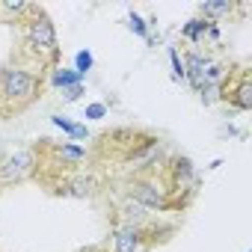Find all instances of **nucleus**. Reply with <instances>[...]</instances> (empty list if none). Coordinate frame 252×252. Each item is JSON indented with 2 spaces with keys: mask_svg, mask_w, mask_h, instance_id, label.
<instances>
[{
  "mask_svg": "<svg viewBox=\"0 0 252 252\" xmlns=\"http://www.w3.org/2000/svg\"><path fill=\"white\" fill-rule=\"evenodd\" d=\"M36 89H39V80L24 65H6L3 71H0V98L3 101L27 104V101H33Z\"/></svg>",
  "mask_w": 252,
  "mask_h": 252,
  "instance_id": "f257e3e1",
  "label": "nucleus"
},
{
  "mask_svg": "<svg viewBox=\"0 0 252 252\" xmlns=\"http://www.w3.org/2000/svg\"><path fill=\"white\" fill-rule=\"evenodd\" d=\"M27 45H30L36 54L48 57V60L57 57V30H54L51 18H48L45 12H36L33 21L27 24Z\"/></svg>",
  "mask_w": 252,
  "mask_h": 252,
  "instance_id": "f03ea898",
  "label": "nucleus"
},
{
  "mask_svg": "<svg viewBox=\"0 0 252 252\" xmlns=\"http://www.w3.org/2000/svg\"><path fill=\"white\" fill-rule=\"evenodd\" d=\"M33 172H36V155L30 149H18V152H12L3 163H0V187L21 184Z\"/></svg>",
  "mask_w": 252,
  "mask_h": 252,
  "instance_id": "7ed1b4c3",
  "label": "nucleus"
},
{
  "mask_svg": "<svg viewBox=\"0 0 252 252\" xmlns=\"http://www.w3.org/2000/svg\"><path fill=\"white\" fill-rule=\"evenodd\" d=\"M128 199H134V202H140L143 208H160V211H166L169 208V190L158 181V178H134L131 184H128Z\"/></svg>",
  "mask_w": 252,
  "mask_h": 252,
  "instance_id": "20e7f679",
  "label": "nucleus"
},
{
  "mask_svg": "<svg viewBox=\"0 0 252 252\" xmlns=\"http://www.w3.org/2000/svg\"><path fill=\"white\" fill-rule=\"evenodd\" d=\"M143 228L140 225H119L113 234V252H140L143 249Z\"/></svg>",
  "mask_w": 252,
  "mask_h": 252,
  "instance_id": "39448f33",
  "label": "nucleus"
},
{
  "mask_svg": "<svg viewBox=\"0 0 252 252\" xmlns=\"http://www.w3.org/2000/svg\"><path fill=\"white\" fill-rule=\"evenodd\" d=\"M57 193L60 196H74V199H86V196L95 193V181L89 175H68L65 181H60Z\"/></svg>",
  "mask_w": 252,
  "mask_h": 252,
  "instance_id": "423d86ee",
  "label": "nucleus"
},
{
  "mask_svg": "<svg viewBox=\"0 0 252 252\" xmlns=\"http://www.w3.org/2000/svg\"><path fill=\"white\" fill-rule=\"evenodd\" d=\"M172 187H178V190H193L196 187V172H193V163L187 158L172 160Z\"/></svg>",
  "mask_w": 252,
  "mask_h": 252,
  "instance_id": "0eeeda50",
  "label": "nucleus"
},
{
  "mask_svg": "<svg viewBox=\"0 0 252 252\" xmlns=\"http://www.w3.org/2000/svg\"><path fill=\"white\" fill-rule=\"evenodd\" d=\"M205 65H208V60L202 57V54H196V51H190L187 54V65H184V77L190 80V86L199 92L202 89V74H205Z\"/></svg>",
  "mask_w": 252,
  "mask_h": 252,
  "instance_id": "6e6552de",
  "label": "nucleus"
},
{
  "mask_svg": "<svg viewBox=\"0 0 252 252\" xmlns=\"http://www.w3.org/2000/svg\"><path fill=\"white\" fill-rule=\"evenodd\" d=\"M222 95H225V98H231L240 110H249V107H252V86H249V77L243 74V77H240V83H237L234 89H225V86H222Z\"/></svg>",
  "mask_w": 252,
  "mask_h": 252,
  "instance_id": "1a4fd4ad",
  "label": "nucleus"
},
{
  "mask_svg": "<svg viewBox=\"0 0 252 252\" xmlns=\"http://www.w3.org/2000/svg\"><path fill=\"white\" fill-rule=\"evenodd\" d=\"M80 80H83V74H77V71H68V68H57L54 71V86H60V89L80 86Z\"/></svg>",
  "mask_w": 252,
  "mask_h": 252,
  "instance_id": "9d476101",
  "label": "nucleus"
},
{
  "mask_svg": "<svg viewBox=\"0 0 252 252\" xmlns=\"http://www.w3.org/2000/svg\"><path fill=\"white\" fill-rule=\"evenodd\" d=\"M57 155L63 158V166H74V163H80V160L86 158V152H83V149H77V146H68V143H63V146L57 149Z\"/></svg>",
  "mask_w": 252,
  "mask_h": 252,
  "instance_id": "9b49d317",
  "label": "nucleus"
},
{
  "mask_svg": "<svg viewBox=\"0 0 252 252\" xmlns=\"http://www.w3.org/2000/svg\"><path fill=\"white\" fill-rule=\"evenodd\" d=\"M211 24H214V21H208V18H193V21L184 27V36H187L190 42H199V39L205 36V30H211Z\"/></svg>",
  "mask_w": 252,
  "mask_h": 252,
  "instance_id": "f8f14e48",
  "label": "nucleus"
},
{
  "mask_svg": "<svg viewBox=\"0 0 252 252\" xmlns=\"http://www.w3.org/2000/svg\"><path fill=\"white\" fill-rule=\"evenodd\" d=\"M234 6L231 3H225V0H222V3H202V15L208 18V15H228Z\"/></svg>",
  "mask_w": 252,
  "mask_h": 252,
  "instance_id": "ddd939ff",
  "label": "nucleus"
},
{
  "mask_svg": "<svg viewBox=\"0 0 252 252\" xmlns=\"http://www.w3.org/2000/svg\"><path fill=\"white\" fill-rule=\"evenodd\" d=\"M74 65H77V68H74L77 74H86V71L92 68V54H89V51H80V54L74 57Z\"/></svg>",
  "mask_w": 252,
  "mask_h": 252,
  "instance_id": "4468645a",
  "label": "nucleus"
},
{
  "mask_svg": "<svg viewBox=\"0 0 252 252\" xmlns=\"http://www.w3.org/2000/svg\"><path fill=\"white\" fill-rule=\"evenodd\" d=\"M169 63H172V77L175 80H184V63L178 60V51L169 48Z\"/></svg>",
  "mask_w": 252,
  "mask_h": 252,
  "instance_id": "2eb2a0df",
  "label": "nucleus"
},
{
  "mask_svg": "<svg viewBox=\"0 0 252 252\" xmlns=\"http://www.w3.org/2000/svg\"><path fill=\"white\" fill-rule=\"evenodd\" d=\"M131 30H134L137 36H143V39H149V30H146V24H143V18H140L137 12H131Z\"/></svg>",
  "mask_w": 252,
  "mask_h": 252,
  "instance_id": "dca6fc26",
  "label": "nucleus"
},
{
  "mask_svg": "<svg viewBox=\"0 0 252 252\" xmlns=\"http://www.w3.org/2000/svg\"><path fill=\"white\" fill-rule=\"evenodd\" d=\"M104 113H107L104 104H92V107H86V119H101Z\"/></svg>",
  "mask_w": 252,
  "mask_h": 252,
  "instance_id": "f3484780",
  "label": "nucleus"
},
{
  "mask_svg": "<svg viewBox=\"0 0 252 252\" xmlns=\"http://www.w3.org/2000/svg\"><path fill=\"white\" fill-rule=\"evenodd\" d=\"M51 122H54V125H57V128H63V131H68V134H71V131H74V125H71V122H68V119H63V116H54V119H51Z\"/></svg>",
  "mask_w": 252,
  "mask_h": 252,
  "instance_id": "a211bd4d",
  "label": "nucleus"
},
{
  "mask_svg": "<svg viewBox=\"0 0 252 252\" xmlns=\"http://www.w3.org/2000/svg\"><path fill=\"white\" fill-rule=\"evenodd\" d=\"M80 92H83L80 86H71V89H65V98H68V101H77V98H80Z\"/></svg>",
  "mask_w": 252,
  "mask_h": 252,
  "instance_id": "6ab92c4d",
  "label": "nucleus"
},
{
  "mask_svg": "<svg viewBox=\"0 0 252 252\" xmlns=\"http://www.w3.org/2000/svg\"><path fill=\"white\" fill-rule=\"evenodd\" d=\"M80 252H104L101 246H86V249H80Z\"/></svg>",
  "mask_w": 252,
  "mask_h": 252,
  "instance_id": "aec40b11",
  "label": "nucleus"
}]
</instances>
